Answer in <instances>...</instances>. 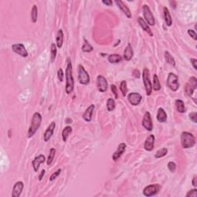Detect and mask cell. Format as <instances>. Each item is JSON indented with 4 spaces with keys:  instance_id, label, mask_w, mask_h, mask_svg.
<instances>
[{
    "instance_id": "1",
    "label": "cell",
    "mask_w": 197,
    "mask_h": 197,
    "mask_svg": "<svg viewBox=\"0 0 197 197\" xmlns=\"http://www.w3.org/2000/svg\"><path fill=\"white\" fill-rule=\"evenodd\" d=\"M66 92L67 94H70L74 90V82L73 76H72V65L70 59L67 60V66L66 69Z\"/></svg>"
},
{
    "instance_id": "2",
    "label": "cell",
    "mask_w": 197,
    "mask_h": 197,
    "mask_svg": "<svg viewBox=\"0 0 197 197\" xmlns=\"http://www.w3.org/2000/svg\"><path fill=\"white\" fill-rule=\"evenodd\" d=\"M42 115L39 113H35L33 114V118H32L31 123H30L29 128L28 130V137L32 138L35 135L39 128L41 126V122H42Z\"/></svg>"
},
{
    "instance_id": "3",
    "label": "cell",
    "mask_w": 197,
    "mask_h": 197,
    "mask_svg": "<svg viewBox=\"0 0 197 197\" xmlns=\"http://www.w3.org/2000/svg\"><path fill=\"white\" fill-rule=\"evenodd\" d=\"M195 138L192 133L183 132L181 134V145L183 149H189L195 145Z\"/></svg>"
},
{
    "instance_id": "4",
    "label": "cell",
    "mask_w": 197,
    "mask_h": 197,
    "mask_svg": "<svg viewBox=\"0 0 197 197\" xmlns=\"http://www.w3.org/2000/svg\"><path fill=\"white\" fill-rule=\"evenodd\" d=\"M166 84L168 87L172 90V92H176L180 88V83H179V78L173 72H169L168 75Z\"/></svg>"
},
{
    "instance_id": "5",
    "label": "cell",
    "mask_w": 197,
    "mask_h": 197,
    "mask_svg": "<svg viewBox=\"0 0 197 197\" xmlns=\"http://www.w3.org/2000/svg\"><path fill=\"white\" fill-rule=\"evenodd\" d=\"M142 79H143V83L146 95H150L151 93H152L153 86L150 81V78H149V70L147 68H145L142 71Z\"/></svg>"
},
{
    "instance_id": "6",
    "label": "cell",
    "mask_w": 197,
    "mask_h": 197,
    "mask_svg": "<svg viewBox=\"0 0 197 197\" xmlns=\"http://www.w3.org/2000/svg\"><path fill=\"white\" fill-rule=\"evenodd\" d=\"M78 80L79 83L82 85H88L90 81V78L83 65H79L78 66Z\"/></svg>"
},
{
    "instance_id": "7",
    "label": "cell",
    "mask_w": 197,
    "mask_h": 197,
    "mask_svg": "<svg viewBox=\"0 0 197 197\" xmlns=\"http://www.w3.org/2000/svg\"><path fill=\"white\" fill-rule=\"evenodd\" d=\"M142 13H143L144 19H145V22L149 25H155V18L153 15L152 11L147 5H143L142 6Z\"/></svg>"
},
{
    "instance_id": "8",
    "label": "cell",
    "mask_w": 197,
    "mask_h": 197,
    "mask_svg": "<svg viewBox=\"0 0 197 197\" xmlns=\"http://www.w3.org/2000/svg\"><path fill=\"white\" fill-rule=\"evenodd\" d=\"M197 87V79L195 76H192L189 78V81L186 83V86H185V92L189 96H191L193 94L194 90L196 89Z\"/></svg>"
},
{
    "instance_id": "9",
    "label": "cell",
    "mask_w": 197,
    "mask_h": 197,
    "mask_svg": "<svg viewBox=\"0 0 197 197\" xmlns=\"http://www.w3.org/2000/svg\"><path fill=\"white\" fill-rule=\"evenodd\" d=\"M160 189V186L159 184H151L145 186L143 189V195L147 197L153 196L156 195Z\"/></svg>"
},
{
    "instance_id": "10",
    "label": "cell",
    "mask_w": 197,
    "mask_h": 197,
    "mask_svg": "<svg viewBox=\"0 0 197 197\" xmlns=\"http://www.w3.org/2000/svg\"><path fill=\"white\" fill-rule=\"evenodd\" d=\"M142 126L148 131H152L153 129V124L152 117H151V114L149 112H145V114L143 116V119H142Z\"/></svg>"
},
{
    "instance_id": "11",
    "label": "cell",
    "mask_w": 197,
    "mask_h": 197,
    "mask_svg": "<svg viewBox=\"0 0 197 197\" xmlns=\"http://www.w3.org/2000/svg\"><path fill=\"white\" fill-rule=\"evenodd\" d=\"M12 49L14 52H16V54H19V56H21L22 57L28 56V52H27L26 48H25V45L22 43H17V44H13L12 45Z\"/></svg>"
},
{
    "instance_id": "12",
    "label": "cell",
    "mask_w": 197,
    "mask_h": 197,
    "mask_svg": "<svg viewBox=\"0 0 197 197\" xmlns=\"http://www.w3.org/2000/svg\"><path fill=\"white\" fill-rule=\"evenodd\" d=\"M127 98L132 106H138L142 99V95L138 92H131L127 95Z\"/></svg>"
},
{
    "instance_id": "13",
    "label": "cell",
    "mask_w": 197,
    "mask_h": 197,
    "mask_svg": "<svg viewBox=\"0 0 197 197\" xmlns=\"http://www.w3.org/2000/svg\"><path fill=\"white\" fill-rule=\"evenodd\" d=\"M126 148V144L124 143V142H121V143L119 144V145H118L116 150L115 151L113 154V161L116 162L119 160V158L122 156V154L125 153Z\"/></svg>"
},
{
    "instance_id": "14",
    "label": "cell",
    "mask_w": 197,
    "mask_h": 197,
    "mask_svg": "<svg viewBox=\"0 0 197 197\" xmlns=\"http://www.w3.org/2000/svg\"><path fill=\"white\" fill-rule=\"evenodd\" d=\"M97 88H98V91L101 92H106L107 89H108V83L105 77L102 75H98L97 77Z\"/></svg>"
},
{
    "instance_id": "15",
    "label": "cell",
    "mask_w": 197,
    "mask_h": 197,
    "mask_svg": "<svg viewBox=\"0 0 197 197\" xmlns=\"http://www.w3.org/2000/svg\"><path fill=\"white\" fill-rule=\"evenodd\" d=\"M56 129V122H52L49 126L47 127V129H45V133L43 134V139L45 142H48L49 139H51V137L52 136L54 133V130Z\"/></svg>"
},
{
    "instance_id": "16",
    "label": "cell",
    "mask_w": 197,
    "mask_h": 197,
    "mask_svg": "<svg viewBox=\"0 0 197 197\" xmlns=\"http://www.w3.org/2000/svg\"><path fill=\"white\" fill-rule=\"evenodd\" d=\"M154 145H155V136L151 134L145 139L144 142V149L150 152L154 149Z\"/></svg>"
},
{
    "instance_id": "17",
    "label": "cell",
    "mask_w": 197,
    "mask_h": 197,
    "mask_svg": "<svg viewBox=\"0 0 197 197\" xmlns=\"http://www.w3.org/2000/svg\"><path fill=\"white\" fill-rule=\"evenodd\" d=\"M24 188V183L22 181H18L15 183L13 186V192H12V196L13 197H19Z\"/></svg>"
},
{
    "instance_id": "18",
    "label": "cell",
    "mask_w": 197,
    "mask_h": 197,
    "mask_svg": "<svg viewBox=\"0 0 197 197\" xmlns=\"http://www.w3.org/2000/svg\"><path fill=\"white\" fill-rule=\"evenodd\" d=\"M115 2H116V4L117 5V6L120 9L121 11L123 12V13L126 15V16L127 18H129V19H131L132 18L131 12H130V10L128 8V6H127L123 2L120 1V0H116Z\"/></svg>"
},
{
    "instance_id": "19",
    "label": "cell",
    "mask_w": 197,
    "mask_h": 197,
    "mask_svg": "<svg viewBox=\"0 0 197 197\" xmlns=\"http://www.w3.org/2000/svg\"><path fill=\"white\" fill-rule=\"evenodd\" d=\"M94 110H95V105L92 104L89 106L87 109L86 110V111L84 112V113L83 114V119H84L86 122H90L92 120V113H93Z\"/></svg>"
},
{
    "instance_id": "20",
    "label": "cell",
    "mask_w": 197,
    "mask_h": 197,
    "mask_svg": "<svg viewBox=\"0 0 197 197\" xmlns=\"http://www.w3.org/2000/svg\"><path fill=\"white\" fill-rule=\"evenodd\" d=\"M45 161V157L44 155H39L36 156L33 161V167L35 172H37L39 170V166L42 163H44Z\"/></svg>"
},
{
    "instance_id": "21",
    "label": "cell",
    "mask_w": 197,
    "mask_h": 197,
    "mask_svg": "<svg viewBox=\"0 0 197 197\" xmlns=\"http://www.w3.org/2000/svg\"><path fill=\"white\" fill-rule=\"evenodd\" d=\"M137 21H138V23L139 24V25H140L141 28H142V29L145 32V33H148V35H149L150 36H153V32L151 31L149 25H148V24L145 22V21L144 20L142 17L139 16V17L137 18Z\"/></svg>"
},
{
    "instance_id": "22",
    "label": "cell",
    "mask_w": 197,
    "mask_h": 197,
    "mask_svg": "<svg viewBox=\"0 0 197 197\" xmlns=\"http://www.w3.org/2000/svg\"><path fill=\"white\" fill-rule=\"evenodd\" d=\"M133 57V49L131 44L129 43L124 50L123 58L126 61H130Z\"/></svg>"
},
{
    "instance_id": "23",
    "label": "cell",
    "mask_w": 197,
    "mask_h": 197,
    "mask_svg": "<svg viewBox=\"0 0 197 197\" xmlns=\"http://www.w3.org/2000/svg\"><path fill=\"white\" fill-rule=\"evenodd\" d=\"M156 119L157 121H158L159 122H160V123L166 122V120H167V114H166L164 109L159 108L158 111H157Z\"/></svg>"
},
{
    "instance_id": "24",
    "label": "cell",
    "mask_w": 197,
    "mask_h": 197,
    "mask_svg": "<svg viewBox=\"0 0 197 197\" xmlns=\"http://www.w3.org/2000/svg\"><path fill=\"white\" fill-rule=\"evenodd\" d=\"M163 15H164V20L166 25L167 26H171L172 24V19L167 7H164L163 8Z\"/></svg>"
},
{
    "instance_id": "25",
    "label": "cell",
    "mask_w": 197,
    "mask_h": 197,
    "mask_svg": "<svg viewBox=\"0 0 197 197\" xmlns=\"http://www.w3.org/2000/svg\"><path fill=\"white\" fill-rule=\"evenodd\" d=\"M122 56L119 55V54H111L108 56V61L112 64H116V63H120L122 60Z\"/></svg>"
},
{
    "instance_id": "26",
    "label": "cell",
    "mask_w": 197,
    "mask_h": 197,
    "mask_svg": "<svg viewBox=\"0 0 197 197\" xmlns=\"http://www.w3.org/2000/svg\"><path fill=\"white\" fill-rule=\"evenodd\" d=\"M63 40H64V34L62 29H60L56 35V45L58 48H62L63 45Z\"/></svg>"
},
{
    "instance_id": "27",
    "label": "cell",
    "mask_w": 197,
    "mask_h": 197,
    "mask_svg": "<svg viewBox=\"0 0 197 197\" xmlns=\"http://www.w3.org/2000/svg\"><path fill=\"white\" fill-rule=\"evenodd\" d=\"M72 131V128L70 126H67L65 127L63 130V133H62V138H63V142H66L68 137L69 136V135L71 134Z\"/></svg>"
},
{
    "instance_id": "28",
    "label": "cell",
    "mask_w": 197,
    "mask_h": 197,
    "mask_svg": "<svg viewBox=\"0 0 197 197\" xmlns=\"http://www.w3.org/2000/svg\"><path fill=\"white\" fill-rule=\"evenodd\" d=\"M176 108L177 111L180 113H184L186 112V108H185L184 102L181 99H176L175 101Z\"/></svg>"
},
{
    "instance_id": "29",
    "label": "cell",
    "mask_w": 197,
    "mask_h": 197,
    "mask_svg": "<svg viewBox=\"0 0 197 197\" xmlns=\"http://www.w3.org/2000/svg\"><path fill=\"white\" fill-rule=\"evenodd\" d=\"M153 89L155 91H159L160 89H161V84H160V79H159V77L156 74H154L153 77Z\"/></svg>"
},
{
    "instance_id": "30",
    "label": "cell",
    "mask_w": 197,
    "mask_h": 197,
    "mask_svg": "<svg viewBox=\"0 0 197 197\" xmlns=\"http://www.w3.org/2000/svg\"><path fill=\"white\" fill-rule=\"evenodd\" d=\"M165 55V60H166V62L168 63V64L171 65V66H176V61L175 60H174L173 57L171 56V54L169 53L168 51H166L164 53Z\"/></svg>"
},
{
    "instance_id": "31",
    "label": "cell",
    "mask_w": 197,
    "mask_h": 197,
    "mask_svg": "<svg viewBox=\"0 0 197 197\" xmlns=\"http://www.w3.org/2000/svg\"><path fill=\"white\" fill-rule=\"evenodd\" d=\"M82 51L84 52H90L93 51V47L86 39H84V44L82 46Z\"/></svg>"
},
{
    "instance_id": "32",
    "label": "cell",
    "mask_w": 197,
    "mask_h": 197,
    "mask_svg": "<svg viewBox=\"0 0 197 197\" xmlns=\"http://www.w3.org/2000/svg\"><path fill=\"white\" fill-rule=\"evenodd\" d=\"M56 149H54V148H51L50 150H49V154H48V160H47V162H46L48 166H51V164H52V162H53L54 157H55L56 156Z\"/></svg>"
},
{
    "instance_id": "33",
    "label": "cell",
    "mask_w": 197,
    "mask_h": 197,
    "mask_svg": "<svg viewBox=\"0 0 197 197\" xmlns=\"http://www.w3.org/2000/svg\"><path fill=\"white\" fill-rule=\"evenodd\" d=\"M50 53H51V62L53 63L56 60V57L57 55V45L55 43H52L51 45V48H50Z\"/></svg>"
},
{
    "instance_id": "34",
    "label": "cell",
    "mask_w": 197,
    "mask_h": 197,
    "mask_svg": "<svg viewBox=\"0 0 197 197\" xmlns=\"http://www.w3.org/2000/svg\"><path fill=\"white\" fill-rule=\"evenodd\" d=\"M38 19V8L36 5H34L33 6V9H32L31 11V19L32 22L33 23H36L37 22Z\"/></svg>"
},
{
    "instance_id": "35",
    "label": "cell",
    "mask_w": 197,
    "mask_h": 197,
    "mask_svg": "<svg viewBox=\"0 0 197 197\" xmlns=\"http://www.w3.org/2000/svg\"><path fill=\"white\" fill-rule=\"evenodd\" d=\"M106 107L108 111L110 112H113L115 110V108H116V103H115V100L113 98H108L106 102Z\"/></svg>"
},
{
    "instance_id": "36",
    "label": "cell",
    "mask_w": 197,
    "mask_h": 197,
    "mask_svg": "<svg viewBox=\"0 0 197 197\" xmlns=\"http://www.w3.org/2000/svg\"><path fill=\"white\" fill-rule=\"evenodd\" d=\"M168 153V149L166 148H162V149H159L155 154V158L160 159L162 157H164Z\"/></svg>"
},
{
    "instance_id": "37",
    "label": "cell",
    "mask_w": 197,
    "mask_h": 197,
    "mask_svg": "<svg viewBox=\"0 0 197 197\" xmlns=\"http://www.w3.org/2000/svg\"><path fill=\"white\" fill-rule=\"evenodd\" d=\"M120 90H121V92H122V95H123V96H126L127 91H128V89H127L126 81L121 82V83H120Z\"/></svg>"
},
{
    "instance_id": "38",
    "label": "cell",
    "mask_w": 197,
    "mask_h": 197,
    "mask_svg": "<svg viewBox=\"0 0 197 197\" xmlns=\"http://www.w3.org/2000/svg\"><path fill=\"white\" fill-rule=\"evenodd\" d=\"M167 166H168V169H169V170L171 172H172V173L175 172L176 169V164L174 162L172 161L169 162V163H168Z\"/></svg>"
},
{
    "instance_id": "39",
    "label": "cell",
    "mask_w": 197,
    "mask_h": 197,
    "mask_svg": "<svg viewBox=\"0 0 197 197\" xmlns=\"http://www.w3.org/2000/svg\"><path fill=\"white\" fill-rule=\"evenodd\" d=\"M61 172H62V169H59L58 170L56 171L55 172H53V173H52V175H51L50 178H49V180H50L51 182L54 181V180H55L56 179L57 177H58L60 175V173H61Z\"/></svg>"
},
{
    "instance_id": "40",
    "label": "cell",
    "mask_w": 197,
    "mask_h": 197,
    "mask_svg": "<svg viewBox=\"0 0 197 197\" xmlns=\"http://www.w3.org/2000/svg\"><path fill=\"white\" fill-rule=\"evenodd\" d=\"M186 196L187 197H189V196H191V197H196L197 196V189H191V190H189V192H187V193H186Z\"/></svg>"
},
{
    "instance_id": "41",
    "label": "cell",
    "mask_w": 197,
    "mask_h": 197,
    "mask_svg": "<svg viewBox=\"0 0 197 197\" xmlns=\"http://www.w3.org/2000/svg\"><path fill=\"white\" fill-rule=\"evenodd\" d=\"M110 88H111V91L113 92V95H114L115 98H116V99H117V98H119V95H118V91H117V87H116V86H115L114 84H112L111 86H110Z\"/></svg>"
},
{
    "instance_id": "42",
    "label": "cell",
    "mask_w": 197,
    "mask_h": 197,
    "mask_svg": "<svg viewBox=\"0 0 197 197\" xmlns=\"http://www.w3.org/2000/svg\"><path fill=\"white\" fill-rule=\"evenodd\" d=\"M189 119H190L191 121H192L194 123H196L197 122V113H195V112L189 113Z\"/></svg>"
},
{
    "instance_id": "43",
    "label": "cell",
    "mask_w": 197,
    "mask_h": 197,
    "mask_svg": "<svg viewBox=\"0 0 197 197\" xmlns=\"http://www.w3.org/2000/svg\"><path fill=\"white\" fill-rule=\"evenodd\" d=\"M57 75H58V79L60 82L63 81V77H64V73H63V71L62 69H60L58 70V72H57Z\"/></svg>"
},
{
    "instance_id": "44",
    "label": "cell",
    "mask_w": 197,
    "mask_h": 197,
    "mask_svg": "<svg viewBox=\"0 0 197 197\" xmlns=\"http://www.w3.org/2000/svg\"><path fill=\"white\" fill-rule=\"evenodd\" d=\"M188 34L189 35V36L192 38L194 40H196L197 39V36H196V33H195V31L192 29H189L188 30Z\"/></svg>"
},
{
    "instance_id": "45",
    "label": "cell",
    "mask_w": 197,
    "mask_h": 197,
    "mask_svg": "<svg viewBox=\"0 0 197 197\" xmlns=\"http://www.w3.org/2000/svg\"><path fill=\"white\" fill-rule=\"evenodd\" d=\"M133 75L136 79H139V78H140L141 73H140V72L138 70V69H134V70L133 71Z\"/></svg>"
},
{
    "instance_id": "46",
    "label": "cell",
    "mask_w": 197,
    "mask_h": 197,
    "mask_svg": "<svg viewBox=\"0 0 197 197\" xmlns=\"http://www.w3.org/2000/svg\"><path fill=\"white\" fill-rule=\"evenodd\" d=\"M190 62H191V63H192V66H193L194 69L196 70L197 69V65H196L197 64V60L196 59H191Z\"/></svg>"
},
{
    "instance_id": "47",
    "label": "cell",
    "mask_w": 197,
    "mask_h": 197,
    "mask_svg": "<svg viewBox=\"0 0 197 197\" xmlns=\"http://www.w3.org/2000/svg\"><path fill=\"white\" fill-rule=\"evenodd\" d=\"M102 2L103 4H105V5H106L107 6H110L113 4V2H112L111 0H102Z\"/></svg>"
},
{
    "instance_id": "48",
    "label": "cell",
    "mask_w": 197,
    "mask_h": 197,
    "mask_svg": "<svg viewBox=\"0 0 197 197\" xmlns=\"http://www.w3.org/2000/svg\"><path fill=\"white\" fill-rule=\"evenodd\" d=\"M45 169H42V170L41 171L40 174H39V181H41V180H42L43 176H45Z\"/></svg>"
},
{
    "instance_id": "49",
    "label": "cell",
    "mask_w": 197,
    "mask_h": 197,
    "mask_svg": "<svg viewBox=\"0 0 197 197\" xmlns=\"http://www.w3.org/2000/svg\"><path fill=\"white\" fill-rule=\"evenodd\" d=\"M192 184L194 187H196L197 186V176H195L193 177V179H192Z\"/></svg>"
},
{
    "instance_id": "50",
    "label": "cell",
    "mask_w": 197,
    "mask_h": 197,
    "mask_svg": "<svg viewBox=\"0 0 197 197\" xmlns=\"http://www.w3.org/2000/svg\"><path fill=\"white\" fill-rule=\"evenodd\" d=\"M72 120L71 119H66V122L67 124H69V123H72Z\"/></svg>"
}]
</instances>
